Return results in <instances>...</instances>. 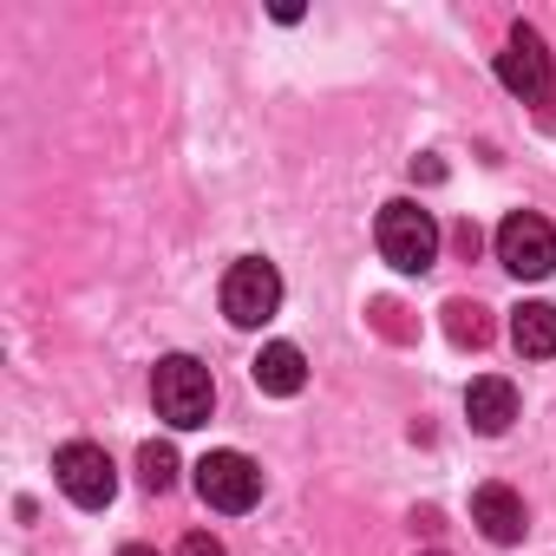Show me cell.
Listing matches in <instances>:
<instances>
[{
	"mask_svg": "<svg viewBox=\"0 0 556 556\" xmlns=\"http://www.w3.org/2000/svg\"><path fill=\"white\" fill-rule=\"evenodd\" d=\"M249 374H255V387L275 393V400H295V393L308 387V361H302L295 341H268V348L249 361Z\"/></svg>",
	"mask_w": 556,
	"mask_h": 556,
	"instance_id": "obj_10",
	"label": "cell"
},
{
	"mask_svg": "<svg viewBox=\"0 0 556 556\" xmlns=\"http://www.w3.org/2000/svg\"><path fill=\"white\" fill-rule=\"evenodd\" d=\"M138 484H144V491H157V497H164V491H170V484H177V452H170V445H157V439H151V445H144V452H138Z\"/></svg>",
	"mask_w": 556,
	"mask_h": 556,
	"instance_id": "obj_13",
	"label": "cell"
},
{
	"mask_svg": "<svg viewBox=\"0 0 556 556\" xmlns=\"http://www.w3.org/2000/svg\"><path fill=\"white\" fill-rule=\"evenodd\" d=\"M151 400H157V419H170L177 432H197V426H210V413H216V380H210L203 361L164 354L157 374H151Z\"/></svg>",
	"mask_w": 556,
	"mask_h": 556,
	"instance_id": "obj_1",
	"label": "cell"
},
{
	"mask_svg": "<svg viewBox=\"0 0 556 556\" xmlns=\"http://www.w3.org/2000/svg\"><path fill=\"white\" fill-rule=\"evenodd\" d=\"M53 478H60V491H66L79 510H105L112 491H118V465H112L105 445H92V439L60 445V452H53Z\"/></svg>",
	"mask_w": 556,
	"mask_h": 556,
	"instance_id": "obj_5",
	"label": "cell"
},
{
	"mask_svg": "<svg viewBox=\"0 0 556 556\" xmlns=\"http://www.w3.org/2000/svg\"><path fill=\"white\" fill-rule=\"evenodd\" d=\"M374 236H380V255H387L400 275H426V268L439 262V223H432V210H419V203H406V197H393V203L380 210Z\"/></svg>",
	"mask_w": 556,
	"mask_h": 556,
	"instance_id": "obj_2",
	"label": "cell"
},
{
	"mask_svg": "<svg viewBox=\"0 0 556 556\" xmlns=\"http://www.w3.org/2000/svg\"><path fill=\"white\" fill-rule=\"evenodd\" d=\"M275 308H282V275H275V262L242 255L223 275V315L236 328H262V321H275Z\"/></svg>",
	"mask_w": 556,
	"mask_h": 556,
	"instance_id": "obj_4",
	"label": "cell"
},
{
	"mask_svg": "<svg viewBox=\"0 0 556 556\" xmlns=\"http://www.w3.org/2000/svg\"><path fill=\"white\" fill-rule=\"evenodd\" d=\"M197 491H203L210 510L242 517V510H255V497H262V465H255L249 452H203V458H197Z\"/></svg>",
	"mask_w": 556,
	"mask_h": 556,
	"instance_id": "obj_6",
	"label": "cell"
},
{
	"mask_svg": "<svg viewBox=\"0 0 556 556\" xmlns=\"http://www.w3.org/2000/svg\"><path fill=\"white\" fill-rule=\"evenodd\" d=\"M445 334H452L458 348H484V341H491V321H484L478 302H445Z\"/></svg>",
	"mask_w": 556,
	"mask_h": 556,
	"instance_id": "obj_12",
	"label": "cell"
},
{
	"mask_svg": "<svg viewBox=\"0 0 556 556\" xmlns=\"http://www.w3.org/2000/svg\"><path fill=\"white\" fill-rule=\"evenodd\" d=\"M465 419H471V432H484V439L510 432V419H517V387L497 380V374L471 380V387H465Z\"/></svg>",
	"mask_w": 556,
	"mask_h": 556,
	"instance_id": "obj_9",
	"label": "cell"
},
{
	"mask_svg": "<svg viewBox=\"0 0 556 556\" xmlns=\"http://www.w3.org/2000/svg\"><path fill=\"white\" fill-rule=\"evenodd\" d=\"M497 262L517 275V282H543V275L556 268V229L536 210H510L497 223Z\"/></svg>",
	"mask_w": 556,
	"mask_h": 556,
	"instance_id": "obj_7",
	"label": "cell"
},
{
	"mask_svg": "<svg viewBox=\"0 0 556 556\" xmlns=\"http://www.w3.org/2000/svg\"><path fill=\"white\" fill-rule=\"evenodd\" d=\"M510 341H517L523 361H549L556 354V308L549 302H523L510 315Z\"/></svg>",
	"mask_w": 556,
	"mask_h": 556,
	"instance_id": "obj_11",
	"label": "cell"
},
{
	"mask_svg": "<svg viewBox=\"0 0 556 556\" xmlns=\"http://www.w3.org/2000/svg\"><path fill=\"white\" fill-rule=\"evenodd\" d=\"M471 523L491 536V543H523V497L510 491V484H478L471 491Z\"/></svg>",
	"mask_w": 556,
	"mask_h": 556,
	"instance_id": "obj_8",
	"label": "cell"
},
{
	"mask_svg": "<svg viewBox=\"0 0 556 556\" xmlns=\"http://www.w3.org/2000/svg\"><path fill=\"white\" fill-rule=\"evenodd\" d=\"M177 556H229V549H223V543H216L210 530H190V536L177 543Z\"/></svg>",
	"mask_w": 556,
	"mask_h": 556,
	"instance_id": "obj_14",
	"label": "cell"
},
{
	"mask_svg": "<svg viewBox=\"0 0 556 556\" xmlns=\"http://www.w3.org/2000/svg\"><path fill=\"white\" fill-rule=\"evenodd\" d=\"M118 556H157V549H151V543H125Z\"/></svg>",
	"mask_w": 556,
	"mask_h": 556,
	"instance_id": "obj_16",
	"label": "cell"
},
{
	"mask_svg": "<svg viewBox=\"0 0 556 556\" xmlns=\"http://www.w3.org/2000/svg\"><path fill=\"white\" fill-rule=\"evenodd\" d=\"M426 556H445V549H426Z\"/></svg>",
	"mask_w": 556,
	"mask_h": 556,
	"instance_id": "obj_17",
	"label": "cell"
},
{
	"mask_svg": "<svg viewBox=\"0 0 556 556\" xmlns=\"http://www.w3.org/2000/svg\"><path fill=\"white\" fill-rule=\"evenodd\" d=\"M497 79H504V92H517L523 105H556V60H549V47H543V34L536 27H510V40H504V53H497Z\"/></svg>",
	"mask_w": 556,
	"mask_h": 556,
	"instance_id": "obj_3",
	"label": "cell"
},
{
	"mask_svg": "<svg viewBox=\"0 0 556 556\" xmlns=\"http://www.w3.org/2000/svg\"><path fill=\"white\" fill-rule=\"evenodd\" d=\"M452 242H458V255H478V223H458Z\"/></svg>",
	"mask_w": 556,
	"mask_h": 556,
	"instance_id": "obj_15",
	"label": "cell"
}]
</instances>
